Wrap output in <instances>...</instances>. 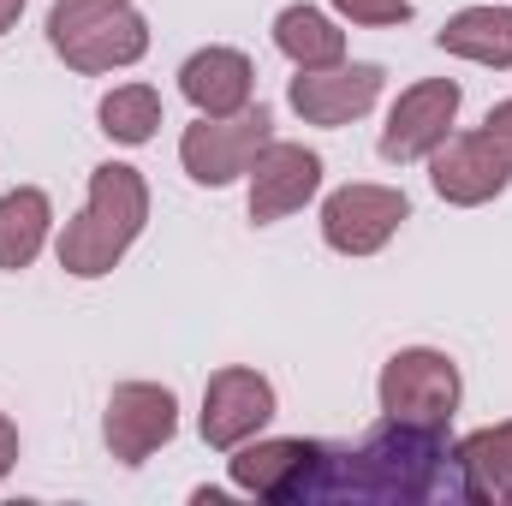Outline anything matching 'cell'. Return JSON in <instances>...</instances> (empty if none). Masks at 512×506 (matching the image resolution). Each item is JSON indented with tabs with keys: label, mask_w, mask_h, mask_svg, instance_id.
<instances>
[{
	"label": "cell",
	"mask_w": 512,
	"mask_h": 506,
	"mask_svg": "<svg viewBox=\"0 0 512 506\" xmlns=\"http://www.w3.org/2000/svg\"><path fill=\"white\" fill-rule=\"evenodd\" d=\"M465 501L459 453L447 423H405L382 417L358 447H316V471L304 483V501Z\"/></svg>",
	"instance_id": "obj_1"
},
{
	"label": "cell",
	"mask_w": 512,
	"mask_h": 506,
	"mask_svg": "<svg viewBox=\"0 0 512 506\" xmlns=\"http://www.w3.org/2000/svg\"><path fill=\"white\" fill-rule=\"evenodd\" d=\"M143 221H149V185H143V173L126 167V161H102V167H90L84 215L66 221L54 256H60V268L72 280H102L137 245Z\"/></svg>",
	"instance_id": "obj_2"
},
{
	"label": "cell",
	"mask_w": 512,
	"mask_h": 506,
	"mask_svg": "<svg viewBox=\"0 0 512 506\" xmlns=\"http://www.w3.org/2000/svg\"><path fill=\"white\" fill-rule=\"evenodd\" d=\"M48 48L72 72H126L149 54V18L137 6H54L48 12Z\"/></svg>",
	"instance_id": "obj_3"
},
{
	"label": "cell",
	"mask_w": 512,
	"mask_h": 506,
	"mask_svg": "<svg viewBox=\"0 0 512 506\" xmlns=\"http://www.w3.org/2000/svg\"><path fill=\"white\" fill-rule=\"evenodd\" d=\"M459 364L435 346H405L382 364L376 381V399H382V417H405V423H453L459 411Z\"/></svg>",
	"instance_id": "obj_4"
},
{
	"label": "cell",
	"mask_w": 512,
	"mask_h": 506,
	"mask_svg": "<svg viewBox=\"0 0 512 506\" xmlns=\"http://www.w3.org/2000/svg\"><path fill=\"white\" fill-rule=\"evenodd\" d=\"M268 143H274V114L256 102V108L227 114V120H203L197 114V126H185V137H179V161H185V173L197 185L221 191V185L251 173V161Z\"/></svg>",
	"instance_id": "obj_5"
},
{
	"label": "cell",
	"mask_w": 512,
	"mask_h": 506,
	"mask_svg": "<svg viewBox=\"0 0 512 506\" xmlns=\"http://www.w3.org/2000/svg\"><path fill=\"white\" fill-rule=\"evenodd\" d=\"M274 411H280L274 381L245 370V364H227V370H215V376L203 381L197 429H203V441H209L215 453H233V447L256 441V435L274 423Z\"/></svg>",
	"instance_id": "obj_6"
},
{
	"label": "cell",
	"mask_w": 512,
	"mask_h": 506,
	"mask_svg": "<svg viewBox=\"0 0 512 506\" xmlns=\"http://www.w3.org/2000/svg\"><path fill=\"white\" fill-rule=\"evenodd\" d=\"M179 435V399L173 387L161 381H120L108 393V411H102V441L120 465H143L149 453H161L167 441Z\"/></svg>",
	"instance_id": "obj_7"
},
{
	"label": "cell",
	"mask_w": 512,
	"mask_h": 506,
	"mask_svg": "<svg viewBox=\"0 0 512 506\" xmlns=\"http://www.w3.org/2000/svg\"><path fill=\"white\" fill-rule=\"evenodd\" d=\"M411 221L405 191L393 185H340L322 203V245L340 256H376L387 251V239Z\"/></svg>",
	"instance_id": "obj_8"
},
{
	"label": "cell",
	"mask_w": 512,
	"mask_h": 506,
	"mask_svg": "<svg viewBox=\"0 0 512 506\" xmlns=\"http://www.w3.org/2000/svg\"><path fill=\"white\" fill-rule=\"evenodd\" d=\"M459 102H465V90L453 78H423V84L399 90V102L387 108V126H382V161H393V167L429 161L453 137Z\"/></svg>",
	"instance_id": "obj_9"
},
{
	"label": "cell",
	"mask_w": 512,
	"mask_h": 506,
	"mask_svg": "<svg viewBox=\"0 0 512 506\" xmlns=\"http://www.w3.org/2000/svg\"><path fill=\"white\" fill-rule=\"evenodd\" d=\"M387 72L376 60H340V66H322V72H298L292 84H286V102H292V114L304 120V126H352V120H364L370 108H376V96H382Z\"/></svg>",
	"instance_id": "obj_10"
},
{
	"label": "cell",
	"mask_w": 512,
	"mask_h": 506,
	"mask_svg": "<svg viewBox=\"0 0 512 506\" xmlns=\"http://www.w3.org/2000/svg\"><path fill=\"white\" fill-rule=\"evenodd\" d=\"M429 185L453 209H483V203H495L512 185V161L495 149L489 131H453L429 155Z\"/></svg>",
	"instance_id": "obj_11"
},
{
	"label": "cell",
	"mask_w": 512,
	"mask_h": 506,
	"mask_svg": "<svg viewBox=\"0 0 512 506\" xmlns=\"http://www.w3.org/2000/svg\"><path fill=\"white\" fill-rule=\"evenodd\" d=\"M251 221L256 227H274L286 215H298L316 191H322V155L304 149V143H268L251 161Z\"/></svg>",
	"instance_id": "obj_12"
},
{
	"label": "cell",
	"mask_w": 512,
	"mask_h": 506,
	"mask_svg": "<svg viewBox=\"0 0 512 506\" xmlns=\"http://www.w3.org/2000/svg\"><path fill=\"white\" fill-rule=\"evenodd\" d=\"M316 447L322 441H298V435H286V441H245V447H233V459H227V477H233V489L239 495H256V501H304V483H310V471H316Z\"/></svg>",
	"instance_id": "obj_13"
},
{
	"label": "cell",
	"mask_w": 512,
	"mask_h": 506,
	"mask_svg": "<svg viewBox=\"0 0 512 506\" xmlns=\"http://www.w3.org/2000/svg\"><path fill=\"white\" fill-rule=\"evenodd\" d=\"M179 90L203 120H227V114H245L256 102V66L239 48H197L179 66Z\"/></svg>",
	"instance_id": "obj_14"
},
{
	"label": "cell",
	"mask_w": 512,
	"mask_h": 506,
	"mask_svg": "<svg viewBox=\"0 0 512 506\" xmlns=\"http://www.w3.org/2000/svg\"><path fill=\"white\" fill-rule=\"evenodd\" d=\"M459 453V483H465V501L477 506H512V417L507 423H489L465 441H453Z\"/></svg>",
	"instance_id": "obj_15"
},
{
	"label": "cell",
	"mask_w": 512,
	"mask_h": 506,
	"mask_svg": "<svg viewBox=\"0 0 512 506\" xmlns=\"http://www.w3.org/2000/svg\"><path fill=\"white\" fill-rule=\"evenodd\" d=\"M435 48L471 66L512 72V6H465L435 30Z\"/></svg>",
	"instance_id": "obj_16"
},
{
	"label": "cell",
	"mask_w": 512,
	"mask_h": 506,
	"mask_svg": "<svg viewBox=\"0 0 512 506\" xmlns=\"http://www.w3.org/2000/svg\"><path fill=\"white\" fill-rule=\"evenodd\" d=\"M48 233H54V203H48V191H36V185L6 191V197H0V274L30 268V262L42 256V245H48Z\"/></svg>",
	"instance_id": "obj_17"
},
{
	"label": "cell",
	"mask_w": 512,
	"mask_h": 506,
	"mask_svg": "<svg viewBox=\"0 0 512 506\" xmlns=\"http://www.w3.org/2000/svg\"><path fill=\"white\" fill-rule=\"evenodd\" d=\"M274 48L298 66V72H322V66H340L346 60V30L322 12V6H286L274 18Z\"/></svg>",
	"instance_id": "obj_18"
},
{
	"label": "cell",
	"mask_w": 512,
	"mask_h": 506,
	"mask_svg": "<svg viewBox=\"0 0 512 506\" xmlns=\"http://www.w3.org/2000/svg\"><path fill=\"white\" fill-rule=\"evenodd\" d=\"M96 120H102V131H108L114 143L137 149V143H149L155 126H161V96H155L149 84H120V90H108V96H102Z\"/></svg>",
	"instance_id": "obj_19"
},
{
	"label": "cell",
	"mask_w": 512,
	"mask_h": 506,
	"mask_svg": "<svg viewBox=\"0 0 512 506\" xmlns=\"http://www.w3.org/2000/svg\"><path fill=\"white\" fill-rule=\"evenodd\" d=\"M334 12L340 18H352V24H370V30H387V24H411V0H334Z\"/></svg>",
	"instance_id": "obj_20"
},
{
	"label": "cell",
	"mask_w": 512,
	"mask_h": 506,
	"mask_svg": "<svg viewBox=\"0 0 512 506\" xmlns=\"http://www.w3.org/2000/svg\"><path fill=\"white\" fill-rule=\"evenodd\" d=\"M483 131L495 137V149H501V155L512 161V96H507V102H495V108H489V120H483Z\"/></svg>",
	"instance_id": "obj_21"
},
{
	"label": "cell",
	"mask_w": 512,
	"mask_h": 506,
	"mask_svg": "<svg viewBox=\"0 0 512 506\" xmlns=\"http://www.w3.org/2000/svg\"><path fill=\"white\" fill-rule=\"evenodd\" d=\"M12 465H18V423L0 411V483L12 477Z\"/></svg>",
	"instance_id": "obj_22"
},
{
	"label": "cell",
	"mask_w": 512,
	"mask_h": 506,
	"mask_svg": "<svg viewBox=\"0 0 512 506\" xmlns=\"http://www.w3.org/2000/svg\"><path fill=\"white\" fill-rule=\"evenodd\" d=\"M18 12H24V0H0V36L18 24Z\"/></svg>",
	"instance_id": "obj_23"
},
{
	"label": "cell",
	"mask_w": 512,
	"mask_h": 506,
	"mask_svg": "<svg viewBox=\"0 0 512 506\" xmlns=\"http://www.w3.org/2000/svg\"><path fill=\"white\" fill-rule=\"evenodd\" d=\"M54 6H126V0H54Z\"/></svg>",
	"instance_id": "obj_24"
}]
</instances>
